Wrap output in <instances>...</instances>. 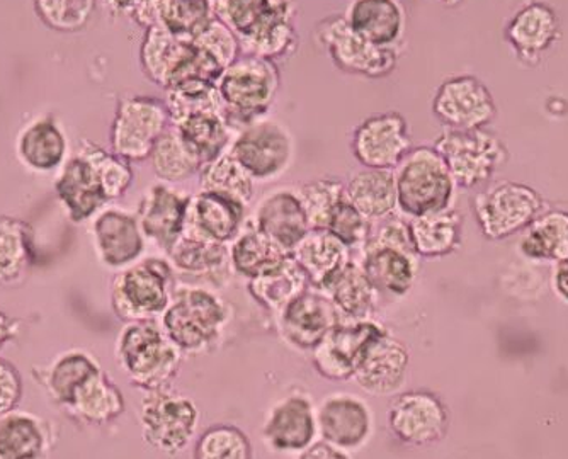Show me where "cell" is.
<instances>
[{
  "instance_id": "obj_52",
  "label": "cell",
  "mask_w": 568,
  "mask_h": 459,
  "mask_svg": "<svg viewBox=\"0 0 568 459\" xmlns=\"http://www.w3.org/2000/svg\"><path fill=\"white\" fill-rule=\"evenodd\" d=\"M372 223L354 208L349 197L346 196V200L341 201L337 208L332 212L325 230L349 248L365 247L372 232Z\"/></svg>"
},
{
  "instance_id": "obj_11",
  "label": "cell",
  "mask_w": 568,
  "mask_h": 459,
  "mask_svg": "<svg viewBox=\"0 0 568 459\" xmlns=\"http://www.w3.org/2000/svg\"><path fill=\"white\" fill-rule=\"evenodd\" d=\"M200 412L196 404L186 395L172 390L146 391L140 407V426L146 445L175 456L183 452L197 430Z\"/></svg>"
},
{
  "instance_id": "obj_44",
  "label": "cell",
  "mask_w": 568,
  "mask_h": 459,
  "mask_svg": "<svg viewBox=\"0 0 568 459\" xmlns=\"http://www.w3.org/2000/svg\"><path fill=\"white\" fill-rule=\"evenodd\" d=\"M288 255V252H284L280 245L261 234L254 225L242 230L230 245V264L248 279L273 269Z\"/></svg>"
},
{
  "instance_id": "obj_46",
  "label": "cell",
  "mask_w": 568,
  "mask_h": 459,
  "mask_svg": "<svg viewBox=\"0 0 568 459\" xmlns=\"http://www.w3.org/2000/svg\"><path fill=\"white\" fill-rule=\"evenodd\" d=\"M197 177H200L201 190L226 194L241 201L245 206H248L254 197L255 183L235 161L230 149L215 161L204 165Z\"/></svg>"
},
{
  "instance_id": "obj_17",
  "label": "cell",
  "mask_w": 568,
  "mask_h": 459,
  "mask_svg": "<svg viewBox=\"0 0 568 459\" xmlns=\"http://www.w3.org/2000/svg\"><path fill=\"white\" fill-rule=\"evenodd\" d=\"M558 12L544 0H528L507 21L504 38L523 65L536 67L560 40Z\"/></svg>"
},
{
  "instance_id": "obj_37",
  "label": "cell",
  "mask_w": 568,
  "mask_h": 459,
  "mask_svg": "<svg viewBox=\"0 0 568 459\" xmlns=\"http://www.w3.org/2000/svg\"><path fill=\"white\" fill-rule=\"evenodd\" d=\"M322 293L334 303L343 322L366 320L375 305L376 292L363 266L353 259L328 280Z\"/></svg>"
},
{
  "instance_id": "obj_34",
  "label": "cell",
  "mask_w": 568,
  "mask_h": 459,
  "mask_svg": "<svg viewBox=\"0 0 568 459\" xmlns=\"http://www.w3.org/2000/svg\"><path fill=\"white\" fill-rule=\"evenodd\" d=\"M412 245L417 257L434 259L446 257L462 247L463 216L458 210L448 208L430 215L408 218Z\"/></svg>"
},
{
  "instance_id": "obj_3",
  "label": "cell",
  "mask_w": 568,
  "mask_h": 459,
  "mask_svg": "<svg viewBox=\"0 0 568 459\" xmlns=\"http://www.w3.org/2000/svg\"><path fill=\"white\" fill-rule=\"evenodd\" d=\"M140 65L152 84L169 89L187 81L219 82L222 67L193 41L183 40L159 24L150 26L140 47Z\"/></svg>"
},
{
  "instance_id": "obj_41",
  "label": "cell",
  "mask_w": 568,
  "mask_h": 459,
  "mask_svg": "<svg viewBox=\"0 0 568 459\" xmlns=\"http://www.w3.org/2000/svg\"><path fill=\"white\" fill-rule=\"evenodd\" d=\"M306 288H310L308 279L292 254L273 269L248 280V292L255 302L276 314Z\"/></svg>"
},
{
  "instance_id": "obj_13",
  "label": "cell",
  "mask_w": 568,
  "mask_h": 459,
  "mask_svg": "<svg viewBox=\"0 0 568 459\" xmlns=\"http://www.w3.org/2000/svg\"><path fill=\"white\" fill-rule=\"evenodd\" d=\"M433 114L449 130H480L493 124L497 104L493 92L475 75L445 79L433 98Z\"/></svg>"
},
{
  "instance_id": "obj_36",
  "label": "cell",
  "mask_w": 568,
  "mask_h": 459,
  "mask_svg": "<svg viewBox=\"0 0 568 459\" xmlns=\"http://www.w3.org/2000/svg\"><path fill=\"white\" fill-rule=\"evenodd\" d=\"M519 252L532 263H558L568 257V212L541 213L519 238Z\"/></svg>"
},
{
  "instance_id": "obj_39",
  "label": "cell",
  "mask_w": 568,
  "mask_h": 459,
  "mask_svg": "<svg viewBox=\"0 0 568 459\" xmlns=\"http://www.w3.org/2000/svg\"><path fill=\"white\" fill-rule=\"evenodd\" d=\"M33 259L31 226L19 218L0 216V286H21Z\"/></svg>"
},
{
  "instance_id": "obj_6",
  "label": "cell",
  "mask_w": 568,
  "mask_h": 459,
  "mask_svg": "<svg viewBox=\"0 0 568 459\" xmlns=\"http://www.w3.org/2000/svg\"><path fill=\"white\" fill-rule=\"evenodd\" d=\"M452 172L456 190H480L493 181L496 172L509 161V152L496 133L480 130L446 128L434 142Z\"/></svg>"
},
{
  "instance_id": "obj_2",
  "label": "cell",
  "mask_w": 568,
  "mask_h": 459,
  "mask_svg": "<svg viewBox=\"0 0 568 459\" xmlns=\"http://www.w3.org/2000/svg\"><path fill=\"white\" fill-rule=\"evenodd\" d=\"M281 89V70L273 60L242 53L230 63L219 82L220 104L232 130H242L270 113Z\"/></svg>"
},
{
  "instance_id": "obj_29",
  "label": "cell",
  "mask_w": 568,
  "mask_h": 459,
  "mask_svg": "<svg viewBox=\"0 0 568 459\" xmlns=\"http://www.w3.org/2000/svg\"><path fill=\"white\" fill-rule=\"evenodd\" d=\"M314 289H322L351 261V248L328 230L312 228L292 252Z\"/></svg>"
},
{
  "instance_id": "obj_19",
  "label": "cell",
  "mask_w": 568,
  "mask_h": 459,
  "mask_svg": "<svg viewBox=\"0 0 568 459\" xmlns=\"http://www.w3.org/2000/svg\"><path fill=\"white\" fill-rule=\"evenodd\" d=\"M280 317L284 339L303 350L314 349L335 325L343 322L331 298L310 288L284 306Z\"/></svg>"
},
{
  "instance_id": "obj_21",
  "label": "cell",
  "mask_w": 568,
  "mask_h": 459,
  "mask_svg": "<svg viewBox=\"0 0 568 459\" xmlns=\"http://www.w3.org/2000/svg\"><path fill=\"white\" fill-rule=\"evenodd\" d=\"M410 354L407 347L385 332L369 344L353 378L369 395L386 397L397 394L404 387Z\"/></svg>"
},
{
  "instance_id": "obj_43",
  "label": "cell",
  "mask_w": 568,
  "mask_h": 459,
  "mask_svg": "<svg viewBox=\"0 0 568 459\" xmlns=\"http://www.w3.org/2000/svg\"><path fill=\"white\" fill-rule=\"evenodd\" d=\"M174 269L197 277H216L229 269L230 248L220 242L183 234L168 252Z\"/></svg>"
},
{
  "instance_id": "obj_28",
  "label": "cell",
  "mask_w": 568,
  "mask_h": 459,
  "mask_svg": "<svg viewBox=\"0 0 568 459\" xmlns=\"http://www.w3.org/2000/svg\"><path fill=\"white\" fill-rule=\"evenodd\" d=\"M57 194L65 206L67 215L75 223L98 215L99 210L108 203L94 165L82 153L63 169L57 181Z\"/></svg>"
},
{
  "instance_id": "obj_1",
  "label": "cell",
  "mask_w": 568,
  "mask_h": 459,
  "mask_svg": "<svg viewBox=\"0 0 568 459\" xmlns=\"http://www.w3.org/2000/svg\"><path fill=\"white\" fill-rule=\"evenodd\" d=\"M116 361L133 387L161 390L171 387L183 361V350L153 318L126 322L118 336Z\"/></svg>"
},
{
  "instance_id": "obj_56",
  "label": "cell",
  "mask_w": 568,
  "mask_h": 459,
  "mask_svg": "<svg viewBox=\"0 0 568 459\" xmlns=\"http://www.w3.org/2000/svg\"><path fill=\"white\" fill-rule=\"evenodd\" d=\"M300 459H349V456L343 449L328 445L327 441H318L303 449Z\"/></svg>"
},
{
  "instance_id": "obj_45",
  "label": "cell",
  "mask_w": 568,
  "mask_h": 459,
  "mask_svg": "<svg viewBox=\"0 0 568 459\" xmlns=\"http://www.w3.org/2000/svg\"><path fill=\"white\" fill-rule=\"evenodd\" d=\"M213 18L212 0H155V24L183 40L193 41Z\"/></svg>"
},
{
  "instance_id": "obj_12",
  "label": "cell",
  "mask_w": 568,
  "mask_h": 459,
  "mask_svg": "<svg viewBox=\"0 0 568 459\" xmlns=\"http://www.w3.org/2000/svg\"><path fill=\"white\" fill-rule=\"evenodd\" d=\"M171 124L165 101L153 95H128L118 102L111 126V149L124 161H146Z\"/></svg>"
},
{
  "instance_id": "obj_16",
  "label": "cell",
  "mask_w": 568,
  "mask_h": 459,
  "mask_svg": "<svg viewBox=\"0 0 568 459\" xmlns=\"http://www.w3.org/2000/svg\"><path fill=\"white\" fill-rule=\"evenodd\" d=\"M385 332L368 318L341 322L312 349L314 368L328 381H349L369 344Z\"/></svg>"
},
{
  "instance_id": "obj_33",
  "label": "cell",
  "mask_w": 568,
  "mask_h": 459,
  "mask_svg": "<svg viewBox=\"0 0 568 459\" xmlns=\"http://www.w3.org/2000/svg\"><path fill=\"white\" fill-rule=\"evenodd\" d=\"M212 4L216 18L237 34L241 44L296 11L292 0H212Z\"/></svg>"
},
{
  "instance_id": "obj_18",
  "label": "cell",
  "mask_w": 568,
  "mask_h": 459,
  "mask_svg": "<svg viewBox=\"0 0 568 459\" xmlns=\"http://www.w3.org/2000/svg\"><path fill=\"white\" fill-rule=\"evenodd\" d=\"M191 196L171 184L158 183L146 190L136 210L140 228L153 244L169 252L186 228Z\"/></svg>"
},
{
  "instance_id": "obj_32",
  "label": "cell",
  "mask_w": 568,
  "mask_h": 459,
  "mask_svg": "<svg viewBox=\"0 0 568 459\" xmlns=\"http://www.w3.org/2000/svg\"><path fill=\"white\" fill-rule=\"evenodd\" d=\"M346 194L354 208L369 222H379L398 210L395 171L359 169L347 181Z\"/></svg>"
},
{
  "instance_id": "obj_9",
  "label": "cell",
  "mask_w": 568,
  "mask_h": 459,
  "mask_svg": "<svg viewBox=\"0 0 568 459\" xmlns=\"http://www.w3.org/2000/svg\"><path fill=\"white\" fill-rule=\"evenodd\" d=\"M314 37L335 69L347 75L379 81L395 72L400 59L402 50L369 43L347 24L344 16L331 14L318 21Z\"/></svg>"
},
{
  "instance_id": "obj_48",
  "label": "cell",
  "mask_w": 568,
  "mask_h": 459,
  "mask_svg": "<svg viewBox=\"0 0 568 459\" xmlns=\"http://www.w3.org/2000/svg\"><path fill=\"white\" fill-rule=\"evenodd\" d=\"M298 193L305 204L310 226L324 230L332 212L347 196L346 183L335 177H318L308 181L300 187Z\"/></svg>"
},
{
  "instance_id": "obj_30",
  "label": "cell",
  "mask_w": 568,
  "mask_h": 459,
  "mask_svg": "<svg viewBox=\"0 0 568 459\" xmlns=\"http://www.w3.org/2000/svg\"><path fill=\"white\" fill-rule=\"evenodd\" d=\"M363 252H365V259L361 266L365 269L376 295L382 293V295L400 298L410 292L419 271V264H417L419 257L416 254L392 247H366Z\"/></svg>"
},
{
  "instance_id": "obj_51",
  "label": "cell",
  "mask_w": 568,
  "mask_h": 459,
  "mask_svg": "<svg viewBox=\"0 0 568 459\" xmlns=\"http://www.w3.org/2000/svg\"><path fill=\"white\" fill-rule=\"evenodd\" d=\"M193 43L210 59L215 60L223 70L242 55L237 34L216 16L209 24L204 26L203 31L194 38Z\"/></svg>"
},
{
  "instance_id": "obj_25",
  "label": "cell",
  "mask_w": 568,
  "mask_h": 459,
  "mask_svg": "<svg viewBox=\"0 0 568 459\" xmlns=\"http://www.w3.org/2000/svg\"><path fill=\"white\" fill-rule=\"evenodd\" d=\"M314 404L305 394H292L271 408L264 424V441L274 451L302 452L317 436Z\"/></svg>"
},
{
  "instance_id": "obj_55",
  "label": "cell",
  "mask_w": 568,
  "mask_h": 459,
  "mask_svg": "<svg viewBox=\"0 0 568 459\" xmlns=\"http://www.w3.org/2000/svg\"><path fill=\"white\" fill-rule=\"evenodd\" d=\"M551 289L561 303L568 306V257L554 264Z\"/></svg>"
},
{
  "instance_id": "obj_10",
  "label": "cell",
  "mask_w": 568,
  "mask_h": 459,
  "mask_svg": "<svg viewBox=\"0 0 568 459\" xmlns=\"http://www.w3.org/2000/svg\"><path fill=\"white\" fill-rule=\"evenodd\" d=\"M230 153L254 183H270L292 167L295 140L286 124L264 116L239 130Z\"/></svg>"
},
{
  "instance_id": "obj_24",
  "label": "cell",
  "mask_w": 568,
  "mask_h": 459,
  "mask_svg": "<svg viewBox=\"0 0 568 459\" xmlns=\"http://www.w3.org/2000/svg\"><path fill=\"white\" fill-rule=\"evenodd\" d=\"M247 206L235 197L200 190L191 196L184 234L229 244L244 230Z\"/></svg>"
},
{
  "instance_id": "obj_40",
  "label": "cell",
  "mask_w": 568,
  "mask_h": 459,
  "mask_svg": "<svg viewBox=\"0 0 568 459\" xmlns=\"http://www.w3.org/2000/svg\"><path fill=\"white\" fill-rule=\"evenodd\" d=\"M174 126L186 140L190 149L196 153L203 167L219 159L232 145L234 130L226 123L222 110L190 114L184 120L178 121Z\"/></svg>"
},
{
  "instance_id": "obj_53",
  "label": "cell",
  "mask_w": 568,
  "mask_h": 459,
  "mask_svg": "<svg viewBox=\"0 0 568 459\" xmlns=\"http://www.w3.org/2000/svg\"><path fill=\"white\" fill-rule=\"evenodd\" d=\"M366 247H392L408 252V254H416L414 245H412L408 220L394 213L379 222H373L372 232H369L368 241L363 248Z\"/></svg>"
},
{
  "instance_id": "obj_54",
  "label": "cell",
  "mask_w": 568,
  "mask_h": 459,
  "mask_svg": "<svg viewBox=\"0 0 568 459\" xmlns=\"http://www.w3.org/2000/svg\"><path fill=\"white\" fill-rule=\"evenodd\" d=\"M22 398V376L16 365L0 357V417L18 408Z\"/></svg>"
},
{
  "instance_id": "obj_22",
  "label": "cell",
  "mask_w": 568,
  "mask_h": 459,
  "mask_svg": "<svg viewBox=\"0 0 568 459\" xmlns=\"http://www.w3.org/2000/svg\"><path fill=\"white\" fill-rule=\"evenodd\" d=\"M254 226L288 254L312 230L305 204L293 187H280L266 194L255 210Z\"/></svg>"
},
{
  "instance_id": "obj_20",
  "label": "cell",
  "mask_w": 568,
  "mask_h": 459,
  "mask_svg": "<svg viewBox=\"0 0 568 459\" xmlns=\"http://www.w3.org/2000/svg\"><path fill=\"white\" fill-rule=\"evenodd\" d=\"M98 259L111 269H126L139 263L145 251V235L139 218L124 210L108 208L95 215L92 223Z\"/></svg>"
},
{
  "instance_id": "obj_7",
  "label": "cell",
  "mask_w": 568,
  "mask_h": 459,
  "mask_svg": "<svg viewBox=\"0 0 568 459\" xmlns=\"http://www.w3.org/2000/svg\"><path fill=\"white\" fill-rule=\"evenodd\" d=\"M545 210L538 191L514 181L480 187L471 200V213L487 241L499 242L523 234Z\"/></svg>"
},
{
  "instance_id": "obj_23",
  "label": "cell",
  "mask_w": 568,
  "mask_h": 459,
  "mask_svg": "<svg viewBox=\"0 0 568 459\" xmlns=\"http://www.w3.org/2000/svg\"><path fill=\"white\" fill-rule=\"evenodd\" d=\"M317 426L328 445L354 451L366 445L372 436V410L361 398L334 394L318 407Z\"/></svg>"
},
{
  "instance_id": "obj_31",
  "label": "cell",
  "mask_w": 568,
  "mask_h": 459,
  "mask_svg": "<svg viewBox=\"0 0 568 459\" xmlns=\"http://www.w3.org/2000/svg\"><path fill=\"white\" fill-rule=\"evenodd\" d=\"M50 424L22 410L0 417V459H43L51 449Z\"/></svg>"
},
{
  "instance_id": "obj_5",
  "label": "cell",
  "mask_w": 568,
  "mask_h": 459,
  "mask_svg": "<svg viewBox=\"0 0 568 459\" xmlns=\"http://www.w3.org/2000/svg\"><path fill=\"white\" fill-rule=\"evenodd\" d=\"M174 292V266L161 257H146L114 277L111 306L120 320H150L168 310Z\"/></svg>"
},
{
  "instance_id": "obj_58",
  "label": "cell",
  "mask_w": 568,
  "mask_h": 459,
  "mask_svg": "<svg viewBox=\"0 0 568 459\" xmlns=\"http://www.w3.org/2000/svg\"><path fill=\"white\" fill-rule=\"evenodd\" d=\"M437 2H442L446 8H458V6L463 4L465 0H437Z\"/></svg>"
},
{
  "instance_id": "obj_26",
  "label": "cell",
  "mask_w": 568,
  "mask_h": 459,
  "mask_svg": "<svg viewBox=\"0 0 568 459\" xmlns=\"http://www.w3.org/2000/svg\"><path fill=\"white\" fill-rule=\"evenodd\" d=\"M344 18L369 43L397 50L404 48L407 14L398 0H353Z\"/></svg>"
},
{
  "instance_id": "obj_47",
  "label": "cell",
  "mask_w": 568,
  "mask_h": 459,
  "mask_svg": "<svg viewBox=\"0 0 568 459\" xmlns=\"http://www.w3.org/2000/svg\"><path fill=\"white\" fill-rule=\"evenodd\" d=\"M81 153L94 165L108 201L124 196L126 191L132 187L133 178H135L132 162L124 161V159L118 157L116 153L106 152L88 140L82 143Z\"/></svg>"
},
{
  "instance_id": "obj_42",
  "label": "cell",
  "mask_w": 568,
  "mask_h": 459,
  "mask_svg": "<svg viewBox=\"0 0 568 459\" xmlns=\"http://www.w3.org/2000/svg\"><path fill=\"white\" fill-rule=\"evenodd\" d=\"M149 161L152 162L153 172L159 181L165 184L186 183L194 175H200L203 169L196 153L190 149L174 124H171L158 140Z\"/></svg>"
},
{
  "instance_id": "obj_49",
  "label": "cell",
  "mask_w": 568,
  "mask_h": 459,
  "mask_svg": "<svg viewBox=\"0 0 568 459\" xmlns=\"http://www.w3.org/2000/svg\"><path fill=\"white\" fill-rule=\"evenodd\" d=\"M194 459H252L251 441L239 427L219 424L201 434Z\"/></svg>"
},
{
  "instance_id": "obj_4",
  "label": "cell",
  "mask_w": 568,
  "mask_h": 459,
  "mask_svg": "<svg viewBox=\"0 0 568 459\" xmlns=\"http://www.w3.org/2000/svg\"><path fill=\"white\" fill-rule=\"evenodd\" d=\"M398 210L408 218L453 208L456 184L434 145L414 146L395 169Z\"/></svg>"
},
{
  "instance_id": "obj_57",
  "label": "cell",
  "mask_w": 568,
  "mask_h": 459,
  "mask_svg": "<svg viewBox=\"0 0 568 459\" xmlns=\"http://www.w3.org/2000/svg\"><path fill=\"white\" fill-rule=\"evenodd\" d=\"M18 330L19 322L6 315L4 312H0V349H2L12 337H16Z\"/></svg>"
},
{
  "instance_id": "obj_50",
  "label": "cell",
  "mask_w": 568,
  "mask_h": 459,
  "mask_svg": "<svg viewBox=\"0 0 568 459\" xmlns=\"http://www.w3.org/2000/svg\"><path fill=\"white\" fill-rule=\"evenodd\" d=\"M95 2L98 0H34V9L51 30L77 33L91 21Z\"/></svg>"
},
{
  "instance_id": "obj_35",
  "label": "cell",
  "mask_w": 568,
  "mask_h": 459,
  "mask_svg": "<svg viewBox=\"0 0 568 459\" xmlns=\"http://www.w3.org/2000/svg\"><path fill=\"white\" fill-rule=\"evenodd\" d=\"M101 369L94 354L85 349H70L59 354L48 368L41 369L37 379L57 407L63 408L77 388Z\"/></svg>"
},
{
  "instance_id": "obj_27",
  "label": "cell",
  "mask_w": 568,
  "mask_h": 459,
  "mask_svg": "<svg viewBox=\"0 0 568 459\" xmlns=\"http://www.w3.org/2000/svg\"><path fill=\"white\" fill-rule=\"evenodd\" d=\"M62 410L82 426L101 427L123 416L126 401L113 378L101 369L77 388Z\"/></svg>"
},
{
  "instance_id": "obj_15",
  "label": "cell",
  "mask_w": 568,
  "mask_h": 459,
  "mask_svg": "<svg viewBox=\"0 0 568 459\" xmlns=\"http://www.w3.org/2000/svg\"><path fill=\"white\" fill-rule=\"evenodd\" d=\"M388 429L405 446L423 448L446 438L449 412L445 401L433 391L397 395L386 414Z\"/></svg>"
},
{
  "instance_id": "obj_38",
  "label": "cell",
  "mask_w": 568,
  "mask_h": 459,
  "mask_svg": "<svg viewBox=\"0 0 568 459\" xmlns=\"http://www.w3.org/2000/svg\"><path fill=\"white\" fill-rule=\"evenodd\" d=\"M67 140L55 120L38 118L26 124L18 139V155L22 164L38 172L53 171L65 159Z\"/></svg>"
},
{
  "instance_id": "obj_14",
  "label": "cell",
  "mask_w": 568,
  "mask_h": 459,
  "mask_svg": "<svg viewBox=\"0 0 568 459\" xmlns=\"http://www.w3.org/2000/svg\"><path fill=\"white\" fill-rule=\"evenodd\" d=\"M412 149L410 128L398 111L372 114L351 136V152L361 167L395 171Z\"/></svg>"
},
{
  "instance_id": "obj_8",
  "label": "cell",
  "mask_w": 568,
  "mask_h": 459,
  "mask_svg": "<svg viewBox=\"0 0 568 459\" xmlns=\"http://www.w3.org/2000/svg\"><path fill=\"white\" fill-rule=\"evenodd\" d=\"M229 312L209 289L175 288L162 315V328L183 353H203L222 336Z\"/></svg>"
}]
</instances>
